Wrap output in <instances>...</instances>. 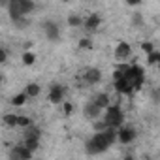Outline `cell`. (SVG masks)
Returning a JSON list of instances; mask_svg holds the SVG:
<instances>
[{
	"label": "cell",
	"mask_w": 160,
	"mask_h": 160,
	"mask_svg": "<svg viewBox=\"0 0 160 160\" xmlns=\"http://www.w3.org/2000/svg\"><path fill=\"white\" fill-rule=\"evenodd\" d=\"M151 98H152L156 104H160V87H158V89H154V91L151 92Z\"/></svg>",
	"instance_id": "obj_28"
},
{
	"label": "cell",
	"mask_w": 160,
	"mask_h": 160,
	"mask_svg": "<svg viewBox=\"0 0 160 160\" xmlns=\"http://www.w3.org/2000/svg\"><path fill=\"white\" fill-rule=\"evenodd\" d=\"M83 79H85V83H87V85H96V83H100V79H102V72H100L98 68L91 66V68L85 70Z\"/></svg>",
	"instance_id": "obj_11"
},
{
	"label": "cell",
	"mask_w": 160,
	"mask_h": 160,
	"mask_svg": "<svg viewBox=\"0 0 160 160\" xmlns=\"http://www.w3.org/2000/svg\"><path fill=\"white\" fill-rule=\"evenodd\" d=\"M113 87H115V91H117L119 94H128V96H132V94H134V87H132V83L128 81V77L115 79Z\"/></svg>",
	"instance_id": "obj_10"
},
{
	"label": "cell",
	"mask_w": 160,
	"mask_h": 160,
	"mask_svg": "<svg viewBox=\"0 0 160 160\" xmlns=\"http://www.w3.org/2000/svg\"><path fill=\"white\" fill-rule=\"evenodd\" d=\"M124 2H126L128 6H134V8H136V6H139V4H141V0H124Z\"/></svg>",
	"instance_id": "obj_31"
},
{
	"label": "cell",
	"mask_w": 160,
	"mask_h": 160,
	"mask_svg": "<svg viewBox=\"0 0 160 160\" xmlns=\"http://www.w3.org/2000/svg\"><path fill=\"white\" fill-rule=\"evenodd\" d=\"M34 2L32 0H10L8 4V13L12 17L13 23H17V27H25V17L34 12Z\"/></svg>",
	"instance_id": "obj_2"
},
{
	"label": "cell",
	"mask_w": 160,
	"mask_h": 160,
	"mask_svg": "<svg viewBox=\"0 0 160 160\" xmlns=\"http://www.w3.org/2000/svg\"><path fill=\"white\" fill-rule=\"evenodd\" d=\"M83 23H85V21L79 17V15H75V13H72V15L68 17V25H70V27H73V28H75V27H81Z\"/></svg>",
	"instance_id": "obj_21"
},
{
	"label": "cell",
	"mask_w": 160,
	"mask_h": 160,
	"mask_svg": "<svg viewBox=\"0 0 160 160\" xmlns=\"http://www.w3.org/2000/svg\"><path fill=\"white\" fill-rule=\"evenodd\" d=\"M79 47L81 49H92V40L91 38H81L79 40Z\"/></svg>",
	"instance_id": "obj_25"
},
{
	"label": "cell",
	"mask_w": 160,
	"mask_h": 160,
	"mask_svg": "<svg viewBox=\"0 0 160 160\" xmlns=\"http://www.w3.org/2000/svg\"><path fill=\"white\" fill-rule=\"evenodd\" d=\"M32 156H34V151H30L25 143L15 145V147L10 151V158H12V160H28V158H32Z\"/></svg>",
	"instance_id": "obj_5"
},
{
	"label": "cell",
	"mask_w": 160,
	"mask_h": 160,
	"mask_svg": "<svg viewBox=\"0 0 160 160\" xmlns=\"http://www.w3.org/2000/svg\"><path fill=\"white\" fill-rule=\"evenodd\" d=\"M132 64H126V62H121L115 66V72H113V79H121V77H126L128 70H130Z\"/></svg>",
	"instance_id": "obj_14"
},
{
	"label": "cell",
	"mask_w": 160,
	"mask_h": 160,
	"mask_svg": "<svg viewBox=\"0 0 160 160\" xmlns=\"http://www.w3.org/2000/svg\"><path fill=\"white\" fill-rule=\"evenodd\" d=\"M100 25H102V17H100L98 13H91V15L85 19V23H83V27H85L87 30H96Z\"/></svg>",
	"instance_id": "obj_13"
},
{
	"label": "cell",
	"mask_w": 160,
	"mask_h": 160,
	"mask_svg": "<svg viewBox=\"0 0 160 160\" xmlns=\"http://www.w3.org/2000/svg\"><path fill=\"white\" fill-rule=\"evenodd\" d=\"M156 68H158V72H160V60H158V64H156Z\"/></svg>",
	"instance_id": "obj_32"
},
{
	"label": "cell",
	"mask_w": 160,
	"mask_h": 160,
	"mask_svg": "<svg viewBox=\"0 0 160 160\" xmlns=\"http://www.w3.org/2000/svg\"><path fill=\"white\" fill-rule=\"evenodd\" d=\"M102 121L106 122L108 128H117V130H119V128L122 126V122H124V117H122L121 108H119V106H108V108H106V115H104Z\"/></svg>",
	"instance_id": "obj_3"
},
{
	"label": "cell",
	"mask_w": 160,
	"mask_h": 160,
	"mask_svg": "<svg viewBox=\"0 0 160 160\" xmlns=\"http://www.w3.org/2000/svg\"><path fill=\"white\" fill-rule=\"evenodd\" d=\"M43 34L49 42H57L60 38V28L55 21H45L43 23Z\"/></svg>",
	"instance_id": "obj_9"
},
{
	"label": "cell",
	"mask_w": 160,
	"mask_h": 160,
	"mask_svg": "<svg viewBox=\"0 0 160 160\" xmlns=\"http://www.w3.org/2000/svg\"><path fill=\"white\" fill-rule=\"evenodd\" d=\"M62 2H70V0H62Z\"/></svg>",
	"instance_id": "obj_33"
},
{
	"label": "cell",
	"mask_w": 160,
	"mask_h": 160,
	"mask_svg": "<svg viewBox=\"0 0 160 160\" xmlns=\"http://www.w3.org/2000/svg\"><path fill=\"white\" fill-rule=\"evenodd\" d=\"M6 60H8V51H6V49H2V51H0V62L4 64Z\"/></svg>",
	"instance_id": "obj_30"
},
{
	"label": "cell",
	"mask_w": 160,
	"mask_h": 160,
	"mask_svg": "<svg viewBox=\"0 0 160 160\" xmlns=\"http://www.w3.org/2000/svg\"><path fill=\"white\" fill-rule=\"evenodd\" d=\"M40 130L36 128V126H28V128H25V139H40Z\"/></svg>",
	"instance_id": "obj_17"
},
{
	"label": "cell",
	"mask_w": 160,
	"mask_h": 160,
	"mask_svg": "<svg viewBox=\"0 0 160 160\" xmlns=\"http://www.w3.org/2000/svg\"><path fill=\"white\" fill-rule=\"evenodd\" d=\"M126 77H128V81L132 83L134 91H139L143 87V83H145V72H143V68L139 64H132L128 73H126Z\"/></svg>",
	"instance_id": "obj_4"
},
{
	"label": "cell",
	"mask_w": 160,
	"mask_h": 160,
	"mask_svg": "<svg viewBox=\"0 0 160 160\" xmlns=\"http://www.w3.org/2000/svg\"><path fill=\"white\" fill-rule=\"evenodd\" d=\"M21 60H23L25 66H32V64L36 62V55H34L32 51H25V53L21 55Z\"/></svg>",
	"instance_id": "obj_18"
},
{
	"label": "cell",
	"mask_w": 160,
	"mask_h": 160,
	"mask_svg": "<svg viewBox=\"0 0 160 160\" xmlns=\"http://www.w3.org/2000/svg\"><path fill=\"white\" fill-rule=\"evenodd\" d=\"M117 141V128H106L96 132L85 145V151L89 154H100L104 151H108L113 143Z\"/></svg>",
	"instance_id": "obj_1"
},
{
	"label": "cell",
	"mask_w": 160,
	"mask_h": 160,
	"mask_svg": "<svg viewBox=\"0 0 160 160\" xmlns=\"http://www.w3.org/2000/svg\"><path fill=\"white\" fill-rule=\"evenodd\" d=\"M102 111H106V109H104V108H100L94 100L87 102V104H85V108H83V115H85V119H89V121H96V119L102 115Z\"/></svg>",
	"instance_id": "obj_7"
},
{
	"label": "cell",
	"mask_w": 160,
	"mask_h": 160,
	"mask_svg": "<svg viewBox=\"0 0 160 160\" xmlns=\"http://www.w3.org/2000/svg\"><path fill=\"white\" fill-rule=\"evenodd\" d=\"M28 98H30V96H28L27 92H19V94H15V96L12 98V104H13V106H23Z\"/></svg>",
	"instance_id": "obj_19"
},
{
	"label": "cell",
	"mask_w": 160,
	"mask_h": 160,
	"mask_svg": "<svg viewBox=\"0 0 160 160\" xmlns=\"http://www.w3.org/2000/svg\"><path fill=\"white\" fill-rule=\"evenodd\" d=\"M23 143H25L30 151H34V152H36V151H38V147H40V139H25Z\"/></svg>",
	"instance_id": "obj_24"
},
{
	"label": "cell",
	"mask_w": 160,
	"mask_h": 160,
	"mask_svg": "<svg viewBox=\"0 0 160 160\" xmlns=\"http://www.w3.org/2000/svg\"><path fill=\"white\" fill-rule=\"evenodd\" d=\"M64 94H66V89H64L62 85H58V83H53V85L49 87L47 98H49L51 104H62V102H64Z\"/></svg>",
	"instance_id": "obj_6"
},
{
	"label": "cell",
	"mask_w": 160,
	"mask_h": 160,
	"mask_svg": "<svg viewBox=\"0 0 160 160\" xmlns=\"http://www.w3.org/2000/svg\"><path fill=\"white\" fill-rule=\"evenodd\" d=\"M17 126H19V128H28V126H32V119L27 117V115H19V122H17Z\"/></svg>",
	"instance_id": "obj_22"
},
{
	"label": "cell",
	"mask_w": 160,
	"mask_h": 160,
	"mask_svg": "<svg viewBox=\"0 0 160 160\" xmlns=\"http://www.w3.org/2000/svg\"><path fill=\"white\" fill-rule=\"evenodd\" d=\"M92 100H94L100 108H104V109H106L108 106H111V104H109V100H111V98H109V94H108V92H100V94H96Z\"/></svg>",
	"instance_id": "obj_15"
},
{
	"label": "cell",
	"mask_w": 160,
	"mask_h": 160,
	"mask_svg": "<svg viewBox=\"0 0 160 160\" xmlns=\"http://www.w3.org/2000/svg\"><path fill=\"white\" fill-rule=\"evenodd\" d=\"M158 60H160V53H158V51H152V53H149V55H147V64L156 66V64H158Z\"/></svg>",
	"instance_id": "obj_23"
},
{
	"label": "cell",
	"mask_w": 160,
	"mask_h": 160,
	"mask_svg": "<svg viewBox=\"0 0 160 160\" xmlns=\"http://www.w3.org/2000/svg\"><path fill=\"white\" fill-rule=\"evenodd\" d=\"M136 139V130L132 126H121L117 130V141L122 143V145H128Z\"/></svg>",
	"instance_id": "obj_8"
},
{
	"label": "cell",
	"mask_w": 160,
	"mask_h": 160,
	"mask_svg": "<svg viewBox=\"0 0 160 160\" xmlns=\"http://www.w3.org/2000/svg\"><path fill=\"white\" fill-rule=\"evenodd\" d=\"M132 23H134V27H143V17H141V13H134L132 15Z\"/></svg>",
	"instance_id": "obj_26"
},
{
	"label": "cell",
	"mask_w": 160,
	"mask_h": 160,
	"mask_svg": "<svg viewBox=\"0 0 160 160\" xmlns=\"http://www.w3.org/2000/svg\"><path fill=\"white\" fill-rule=\"evenodd\" d=\"M17 122H19V115H12V113L4 115V124H6V126L15 128V126H17Z\"/></svg>",
	"instance_id": "obj_20"
},
{
	"label": "cell",
	"mask_w": 160,
	"mask_h": 160,
	"mask_svg": "<svg viewBox=\"0 0 160 160\" xmlns=\"http://www.w3.org/2000/svg\"><path fill=\"white\" fill-rule=\"evenodd\" d=\"M141 49H143V51H145L147 55L154 51V47H152V43H151V42H143V43H141Z\"/></svg>",
	"instance_id": "obj_27"
},
{
	"label": "cell",
	"mask_w": 160,
	"mask_h": 160,
	"mask_svg": "<svg viewBox=\"0 0 160 160\" xmlns=\"http://www.w3.org/2000/svg\"><path fill=\"white\" fill-rule=\"evenodd\" d=\"M130 55H132V49H130V45H128L126 42H119V43H117V47H115V58L122 62V60L130 58Z\"/></svg>",
	"instance_id": "obj_12"
},
{
	"label": "cell",
	"mask_w": 160,
	"mask_h": 160,
	"mask_svg": "<svg viewBox=\"0 0 160 160\" xmlns=\"http://www.w3.org/2000/svg\"><path fill=\"white\" fill-rule=\"evenodd\" d=\"M25 92H27L30 98H36V96H40L42 89H40V85H38V83H28V85H27V89H25Z\"/></svg>",
	"instance_id": "obj_16"
},
{
	"label": "cell",
	"mask_w": 160,
	"mask_h": 160,
	"mask_svg": "<svg viewBox=\"0 0 160 160\" xmlns=\"http://www.w3.org/2000/svg\"><path fill=\"white\" fill-rule=\"evenodd\" d=\"M62 108H64V115H70V113H72V109H73L70 102H62Z\"/></svg>",
	"instance_id": "obj_29"
}]
</instances>
